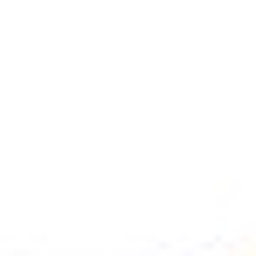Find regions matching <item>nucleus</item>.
I'll return each mask as SVG.
<instances>
[]
</instances>
